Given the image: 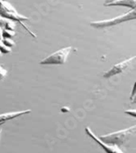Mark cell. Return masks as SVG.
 Wrapping results in <instances>:
<instances>
[{
    "label": "cell",
    "mask_w": 136,
    "mask_h": 153,
    "mask_svg": "<svg viewBox=\"0 0 136 153\" xmlns=\"http://www.w3.org/2000/svg\"><path fill=\"white\" fill-rule=\"evenodd\" d=\"M0 51L2 52V53H10L12 52V48H10L6 47L4 44H3V41L0 40Z\"/></svg>",
    "instance_id": "11"
},
{
    "label": "cell",
    "mask_w": 136,
    "mask_h": 153,
    "mask_svg": "<svg viewBox=\"0 0 136 153\" xmlns=\"http://www.w3.org/2000/svg\"><path fill=\"white\" fill-rule=\"evenodd\" d=\"M7 75V71L5 69H3L2 71H0V81L3 80V79L6 77Z\"/></svg>",
    "instance_id": "12"
},
{
    "label": "cell",
    "mask_w": 136,
    "mask_h": 153,
    "mask_svg": "<svg viewBox=\"0 0 136 153\" xmlns=\"http://www.w3.org/2000/svg\"><path fill=\"white\" fill-rule=\"evenodd\" d=\"M2 41H3V44H4L6 47L10 48H13L15 45V42H14L12 39H9V38H5V39H3Z\"/></svg>",
    "instance_id": "9"
},
{
    "label": "cell",
    "mask_w": 136,
    "mask_h": 153,
    "mask_svg": "<svg viewBox=\"0 0 136 153\" xmlns=\"http://www.w3.org/2000/svg\"><path fill=\"white\" fill-rule=\"evenodd\" d=\"M134 98V102H135V85H134L133 89H132V93H131V96H130V99L131 101L133 100Z\"/></svg>",
    "instance_id": "14"
},
{
    "label": "cell",
    "mask_w": 136,
    "mask_h": 153,
    "mask_svg": "<svg viewBox=\"0 0 136 153\" xmlns=\"http://www.w3.org/2000/svg\"><path fill=\"white\" fill-rule=\"evenodd\" d=\"M114 1H117V0H105V2H104V5H105V4H108V3H112V2H114Z\"/></svg>",
    "instance_id": "16"
},
{
    "label": "cell",
    "mask_w": 136,
    "mask_h": 153,
    "mask_svg": "<svg viewBox=\"0 0 136 153\" xmlns=\"http://www.w3.org/2000/svg\"><path fill=\"white\" fill-rule=\"evenodd\" d=\"M71 51V46L61 48L42 60L40 64L41 65H63L68 59V56Z\"/></svg>",
    "instance_id": "4"
},
{
    "label": "cell",
    "mask_w": 136,
    "mask_h": 153,
    "mask_svg": "<svg viewBox=\"0 0 136 153\" xmlns=\"http://www.w3.org/2000/svg\"><path fill=\"white\" fill-rule=\"evenodd\" d=\"M135 61V56H132V57L125 60L123 62L116 64L115 66H112L111 69H109L104 74V78H110V77L115 76L118 74H121V73L125 71Z\"/></svg>",
    "instance_id": "5"
},
{
    "label": "cell",
    "mask_w": 136,
    "mask_h": 153,
    "mask_svg": "<svg viewBox=\"0 0 136 153\" xmlns=\"http://www.w3.org/2000/svg\"><path fill=\"white\" fill-rule=\"evenodd\" d=\"M15 22L8 19L4 18L0 16V26L5 30H15Z\"/></svg>",
    "instance_id": "8"
},
{
    "label": "cell",
    "mask_w": 136,
    "mask_h": 153,
    "mask_svg": "<svg viewBox=\"0 0 136 153\" xmlns=\"http://www.w3.org/2000/svg\"><path fill=\"white\" fill-rule=\"evenodd\" d=\"M3 69H4V68H3V66H0V71H2Z\"/></svg>",
    "instance_id": "17"
},
{
    "label": "cell",
    "mask_w": 136,
    "mask_h": 153,
    "mask_svg": "<svg viewBox=\"0 0 136 153\" xmlns=\"http://www.w3.org/2000/svg\"><path fill=\"white\" fill-rule=\"evenodd\" d=\"M85 131L87 133V134L90 137H91L93 140L95 141L96 143L99 144L100 147H102L104 150L107 153H123V152L119 148L118 146H114V145H109V144H106L104 143H103L102 141L99 140V138L98 136H96L90 129L89 127H86L85 128Z\"/></svg>",
    "instance_id": "6"
},
{
    "label": "cell",
    "mask_w": 136,
    "mask_h": 153,
    "mask_svg": "<svg viewBox=\"0 0 136 153\" xmlns=\"http://www.w3.org/2000/svg\"><path fill=\"white\" fill-rule=\"evenodd\" d=\"M2 55H3V53H2V52H1V51H0V56H2Z\"/></svg>",
    "instance_id": "19"
},
{
    "label": "cell",
    "mask_w": 136,
    "mask_h": 153,
    "mask_svg": "<svg viewBox=\"0 0 136 153\" xmlns=\"http://www.w3.org/2000/svg\"><path fill=\"white\" fill-rule=\"evenodd\" d=\"M0 1H2V0H0Z\"/></svg>",
    "instance_id": "22"
},
{
    "label": "cell",
    "mask_w": 136,
    "mask_h": 153,
    "mask_svg": "<svg viewBox=\"0 0 136 153\" xmlns=\"http://www.w3.org/2000/svg\"><path fill=\"white\" fill-rule=\"evenodd\" d=\"M3 39V28L0 26V40Z\"/></svg>",
    "instance_id": "15"
},
{
    "label": "cell",
    "mask_w": 136,
    "mask_h": 153,
    "mask_svg": "<svg viewBox=\"0 0 136 153\" xmlns=\"http://www.w3.org/2000/svg\"><path fill=\"white\" fill-rule=\"evenodd\" d=\"M125 113L126 114H127V115H130V116H132V117H135V115H136V111L135 110H127V111H125Z\"/></svg>",
    "instance_id": "13"
},
{
    "label": "cell",
    "mask_w": 136,
    "mask_h": 153,
    "mask_svg": "<svg viewBox=\"0 0 136 153\" xmlns=\"http://www.w3.org/2000/svg\"><path fill=\"white\" fill-rule=\"evenodd\" d=\"M4 123H5V122H1V123H0V126H1L2 125H3Z\"/></svg>",
    "instance_id": "18"
},
{
    "label": "cell",
    "mask_w": 136,
    "mask_h": 153,
    "mask_svg": "<svg viewBox=\"0 0 136 153\" xmlns=\"http://www.w3.org/2000/svg\"><path fill=\"white\" fill-rule=\"evenodd\" d=\"M0 16L4 17V18L8 19L11 21H13L15 22H18L19 24H21V25L24 26V28L29 33V34L33 36V37L36 38V34H34L33 32L31 31L26 26V25L23 23V22L25 21H28L29 18L26 16H23L15 10L14 7L9 3L7 1H0Z\"/></svg>",
    "instance_id": "1"
},
{
    "label": "cell",
    "mask_w": 136,
    "mask_h": 153,
    "mask_svg": "<svg viewBox=\"0 0 136 153\" xmlns=\"http://www.w3.org/2000/svg\"><path fill=\"white\" fill-rule=\"evenodd\" d=\"M135 9H131L130 12L125 13L123 15H121V16L114 17V18L90 22V26L96 29H103L106 28V27H109V26H112V25H118V24H121V23L128 22V21L135 20Z\"/></svg>",
    "instance_id": "3"
},
{
    "label": "cell",
    "mask_w": 136,
    "mask_h": 153,
    "mask_svg": "<svg viewBox=\"0 0 136 153\" xmlns=\"http://www.w3.org/2000/svg\"><path fill=\"white\" fill-rule=\"evenodd\" d=\"M3 1H7V0H3Z\"/></svg>",
    "instance_id": "21"
},
{
    "label": "cell",
    "mask_w": 136,
    "mask_h": 153,
    "mask_svg": "<svg viewBox=\"0 0 136 153\" xmlns=\"http://www.w3.org/2000/svg\"><path fill=\"white\" fill-rule=\"evenodd\" d=\"M15 34V31L14 30H5L3 29V39H5V38H12L14 35Z\"/></svg>",
    "instance_id": "10"
},
{
    "label": "cell",
    "mask_w": 136,
    "mask_h": 153,
    "mask_svg": "<svg viewBox=\"0 0 136 153\" xmlns=\"http://www.w3.org/2000/svg\"><path fill=\"white\" fill-rule=\"evenodd\" d=\"M105 7H130V9H135L136 7V0H117L114 2H112L110 3L105 4Z\"/></svg>",
    "instance_id": "7"
},
{
    "label": "cell",
    "mask_w": 136,
    "mask_h": 153,
    "mask_svg": "<svg viewBox=\"0 0 136 153\" xmlns=\"http://www.w3.org/2000/svg\"><path fill=\"white\" fill-rule=\"evenodd\" d=\"M1 134H2V129H0V137H1Z\"/></svg>",
    "instance_id": "20"
},
{
    "label": "cell",
    "mask_w": 136,
    "mask_h": 153,
    "mask_svg": "<svg viewBox=\"0 0 136 153\" xmlns=\"http://www.w3.org/2000/svg\"><path fill=\"white\" fill-rule=\"evenodd\" d=\"M135 125H133L130 128L111 133L108 134L101 135L98 137L99 138V140L102 141L104 143L120 147L130 139L131 135L135 132Z\"/></svg>",
    "instance_id": "2"
}]
</instances>
